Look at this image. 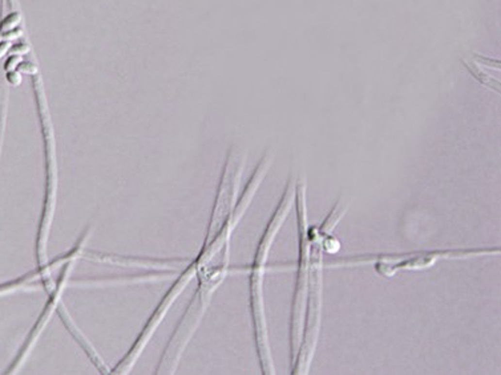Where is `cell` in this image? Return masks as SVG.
Wrapping results in <instances>:
<instances>
[{"label":"cell","mask_w":501,"mask_h":375,"mask_svg":"<svg viewBox=\"0 0 501 375\" xmlns=\"http://www.w3.org/2000/svg\"><path fill=\"white\" fill-rule=\"evenodd\" d=\"M274 157L265 152L247 180V186L238 198L233 212L226 219L222 228L214 236L205 235L201 251L192 263L194 265V277L198 280L197 290L179 319L174 334L170 337L154 374H174L179 365L181 355L189 345L195 330L202 322L213 296L230 272V240L237 225L250 207L258 188L269 173Z\"/></svg>","instance_id":"cell-1"},{"label":"cell","mask_w":501,"mask_h":375,"mask_svg":"<svg viewBox=\"0 0 501 375\" xmlns=\"http://www.w3.org/2000/svg\"><path fill=\"white\" fill-rule=\"evenodd\" d=\"M295 182L297 180L294 179V177H289L281 199L276 204L275 210L271 213V218L267 222L266 228L262 232L259 243L257 245L253 263L250 264V267L245 269L249 273L251 324H253L257 355H258L262 374H276L275 367L273 363L269 333H267L265 299H263V280H265L267 260H269V254L273 248V244L275 241L276 235L281 231L283 223L286 222L290 210L294 206Z\"/></svg>","instance_id":"cell-2"},{"label":"cell","mask_w":501,"mask_h":375,"mask_svg":"<svg viewBox=\"0 0 501 375\" xmlns=\"http://www.w3.org/2000/svg\"><path fill=\"white\" fill-rule=\"evenodd\" d=\"M499 248H448V249H423L411 252L396 254H364L335 257L324 260L323 264L328 268H351L362 265H373L376 273L382 277H395L399 272H419L434 267L439 261L447 260H467L499 255Z\"/></svg>","instance_id":"cell-3"},{"label":"cell","mask_w":501,"mask_h":375,"mask_svg":"<svg viewBox=\"0 0 501 375\" xmlns=\"http://www.w3.org/2000/svg\"><path fill=\"white\" fill-rule=\"evenodd\" d=\"M322 229L319 224L307 228L308 239V281H307L306 309L302 330L301 346L291 366V374H308L315 354L321 331L323 302V259Z\"/></svg>","instance_id":"cell-4"},{"label":"cell","mask_w":501,"mask_h":375,"mask_svg":"<svg viewBox=\"0 0 501 375\" xmlns=\"http://www.w3.org/2000/svg\"><path fill=\"white\" fill-rule=\"evenodd\" d=\"M306 179L298 178L295 182V199L294 207L297 215L298 231V264L297 277L294 283L291 315H290V360L291 366L297 358L301 346L302 330L306 309L307 281H308V239H307V204H306Z\"/></svg>","instance_id":"cell-5"},{"label":"cell","mask_w":501,"mask_h":375,"mask_svg":"<svg viewBox=\"0 0 501 375\" xmlns=\"http://www.w3.org/2000/svg\"><path fill=\"white\" fill-rule=\"evenodd\" d=\"M79 259H72L69 261L64 264L62 267V272L59 274V277L55 281V285L52 290L48 293L49 299L47 301L46 306L43 308V312L39 315V318L35 322V325L32 326L31 331L30 334L27 337L26 342L23 344V346L19 350V353L16 355V358L14 360V362L11 363V366L7 369L5 374H15L16 371L20 369L21 366L24 365V362L28 358V355L31 353L32 347L35 346L36 341L39 340V337L43 333V330L46 329V326L48 325V322L51 321L52 315L55 312H57V308L59 305L62 304V297L64 290L67 289V286H69V281H71V273L73 272V265H75V261Z\"/></svg>","instance_id":"cell-6"},{"label":"cell","mask_w":501,"mask_h":375,"mask_svg":"<svg viewBox=\"0 0 501 375\" xmlns=\"http://www.w3.org/2000/svg\"><path fill=\"white\" fill-rule=\"evenodd\" d=\"M81 259H87L95 263H105L121 267H140L150 270H179L184 264H188V259H149V257H136V256H118L82 249Z\"/></svg>","instance_id":"cell-7"},{"label":"cell","mask_w":501,"mask_h":375,"mask_svg":"<svg viewBox=\"0 0 501 375\" xmlns=\"http://www.w3.org/2000/svg\"><path fill=\"white\" fill-rule=\"evenodd\" d=\"M57 315H59V317H60V319L63 321V324H64V326L67 328L68 331L71 333L72 337L76 340V342L79 344V345L81 346V349L85 351V354L89 357V360H92L93 362V365L96 366L97 367L98 370H100V373L101 374H111V370L108 369L107 366L104 365V362H102V360L98 357L97 354V351L95 350V347H93L91 344H89V341L87 340V337L85 335L82 334V331L79 328H77V325L75 324V321L72 319L71 315L68 313V310L67 308L63 305V302L60 305H59V308H57V312H56Z\"/></svg>","instance_id":"cell-8"},{"label":"cell","mask_w":501,"mask_h":375,"mask_svg":"<svg viewBox=\"0 0 501 375\" xmlns=\"http://www.w3.org/2000/svg\"><path fill=\"white\" fill-rule=\"evenodd\" d=\"M466 64V62H464ZM466 66L468 68V71H470V73L475 76V78H477L479 81L481 82V84H484L486 88H491V89H493V90L496 91V93H500V82H499V80H496V78H492L489 75H485L484 72L480 71L479 68L476 65H468V64H466Z\"/></svg>","instance_id":"cell-9"},{"label":"cell","mask_w":501,"mask_h":375,"mask_svg":"<svg viewBox=\"0 0 501 375\" xmlns=\"http://www.w3.org/2000/svg\"><path fill=\"white\" fill-rule=\"evenodd\" d=\"M19 23H20V15L19 14H11L1 23V30H4V32L15 30L16 27L19 26Z\"/></svg>","instance_id":"cell-10"},{"label":"cell","mask_w":501,"mask_h":375,"mask_svg":"<svg viewBox=\"0 0 501 375\" xmlns=\"http://www.w3.org/2000/svg\"><path fill=\"white\" fill-rule=\"evenodd\" d=\"M20 62H21V56L11 55L10 59L5 61V64H4L5 72L8 73V72L17 71V68H19V65H20Z\"/></svg>","instance_id":"cell-11"},{"label":"cell","mask_w":501,"mask_h":375,"mask_svg":"<svg viewBox=\"0 0 501 375\" xmlns=\"http://www.w3.org/2000/svg\"><path fill=\"white\" fill-rule=\"evenodd\" d=\"M17 71L20 72L21 75H31V76H33V75L37 73V68L32 62H23L21 61Z\"/></svg>","instance_id":"cell-12"},{"label":"cell","mask_w":501,"mask_h":375,"mask_svg":"<svg viewBox=\"0 0 501 375\" xmlns=\"http://www.w3.org/2000/svg\"><path fill=\"white\" fill-rule=\"evenodd\" d=\"M7 80H8V82L12 84V85H19L21 81V73L19 71L8 72V73H7Z\"/></svg>","instance_id":"cell-13"},{"label":"cell","mask_w":501,"mask_h":375,"mask_svg":"<svg viewBox=\"0 0 501 375\" xmlns=\"http://www.w3.org/2000/svg\"><path fill=\"white\" fill-rule=\"evenodd\" d=\"M30 51V46L28 45H16L14 48H11V55H16V56H21V55H26L27 52Z\"/></svg>","instance_id":"cell-14"},{"label":"cell","mask_w":501,"mask_h":375,"mask_svg":"<svg viewBox=\"0 0 501 375\" xmlns=\"http://www.w3.org/2000/svg\"><path fill=\"white\" fill-rule=\"evenodd\" d=\"M11 49V43L10 41H4V43H0V57H3L7 53V52Z\"/></svg>","instance_id":"cell-15"},{"label":"cell","mask_w":501,"mask_h":375,"mask_svg":"<svg viewBox=\"0 0 501 375\" xmlns=\"http://www.w3.org/2000/svg\"><path fill=\"white\" fill-rule=\"evenodd\" d=\"M1 39H3V35L0 33V43H1Z\"/></svg>","instance_id":"cell-16"}]
</instances>
